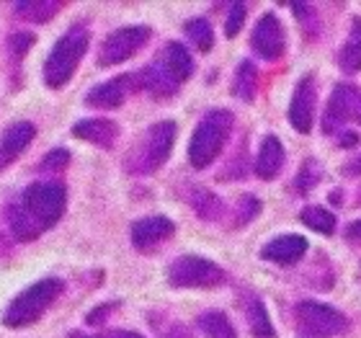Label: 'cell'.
<instances>
[{
  "label": "cell",
  "mask_w": 361,
  "mask_h": 338,
  "mask_svg": "<svg viewBox=\"0 0 361 338\" xmlns=\"http://www.w3.org/2000/svg\"><path fill=\"white\" fill-rule=\"evenodd\" d=\"M68 188L60 181H37L8 204V225L18 241H34L62 217Z\"/></svg>",
  "instance_id": "cell-1"
},
{
  "label": "cell",
  "mask_w": 361,
  "mask_h": 338,
  "mask_svg": "<svg viewBox=\"0 0 361 338\" xmlns=\"http://www.w3.org/2000/svg\"><path fill=\"white\" fill-rule=\"evenodd\" d=\"M176 121H158L150 129H145V135L135 143V147L127 152L124 168L135 176H147L155 173L168 160L176 143Z\"/></svg>",
  "instance_id": "cell-2"
},
{
  "label": "cell",
  "mask_w": 361,
  "mask_h": 338,
  "mask_svg": "<svg viewBox=\"0 0 361 338\" xmlns=\"http://www.w3.org/2000/svg\"><path fill=\"white\" fill-rule=\"evenodd\" d=\"M88 44H90V34L85 26L75 23V26H70L60 39H57V44L52 47V52L47 57L44 62V83L49 88H62V85L68 83L73 73L78 70L80 60H83V54L88 52Z\"/></svg>",
  "instance_id": "cell-3"
},
{
  "label": "cell",
  "mask_w": 361,
  "mask_h": 338,
  "mask_svg": "<svg viewBox=\"0 0 361 338\" xmlns=\"http://www.w3.org/2000/svg\"><path fill=\"white\" fill-rule=\"evenodd\" d=\"M233 114L227 109H212L202 116L199 127L194 129L191 145H188V160L196 171L214 163V158L225 147L227 137L233 132Z\"/></svg>",
  "instance_id": "cell-4"
},
{
  "label": "cell",
  "mask_w": 361,
  "mask_h": 338,
  "mask_svg": "<svg viewBox=\"0 0 361 338\" xmlns=\"http://www.w3.org/2000/svg\"><path fill=\"white\" fill-rule=\"evenodd\" d=\"M62 279L57 277H49V279H42L37 284L26 286L23 292H18L11 300V305L6 308L3 313V323L8 328H26V325L37 323L39 318L44 315L47 308L52 305L62 292Z\"/></svg>",
  "instance_id": "cell-5"
},
{
  "label": "cell",
  "mask_w": 361,
  "mask_h": 338,
  "mask_svg": "<svg viewBox=\"0 0 361 338\" xmlns=\"http://www.w3.org/2000/svg\"><path fill=\"white\" fill-rule=\"evenodd\" d=\"M168 282L178 289H212L225 282V271L202 255H180L168 269Z\"/></svg>",
  "instance_id": "cell-6"
},
{
  "label": "cell",
  "mask_w": 361,
  "mask_h": 338,
  "mask_svg": "<svg viewBox=\"0 0 361 338\" xmlns=\"http://www.w3.org/2000/svg\"><path fill=\"white\" fill-rule=\"evenodd\" d=\"M348 320L338 310L320 302H300L297 305V331L302 338H331L346 333Z\"/></svg>",
  "instance_id": "cell-7"
},
{
  "label": "cell",
  "mask_w": 361,
  "mask_h": 338,
  "mask_svg": "<svg viewBox=\"0 0 361 338\" xmlns=\"http://www.w3.org/2000/svg\"><path fill=\"white\" fill-rule=\"evenodd\" d=\"M150 39V29L147 26H124L116 29L114 34L106 37V42L98 49V62L101 65H119V62L129 60L132 54H137L147 44Z\"/></svg>",
  "instance_id": "cell-8"
},
{
  "label": "cell",
  "mask_w": 361,
  "mask_h": 338,
  "mask_svg": "<svg viewBox=\"0 0 361 338\" xmlns=\"http://www.w3.org/2000/svg\"><path fill=\"white\" fill-rule=\"evenodd\" d=\"M361 114V90H356L354 85H338L333 90L331 104H328V111L323 116V129L325 132H333V129L343 127V121L356 116L359 119Z\"/></svg>",
  "instance_id": "cell-9"
},
{
  "label": "cell",
  "mask_w": 361,
  "mask_h": 338,
  "mask_svg": "<svg viewBox=\"0 0 361 338\" xmlns=\"http://www.w3.org/2000/svg\"><path fill=\"white\" fill-rule=\"evenodd\" d=\"M250 44L266 60H279L281 57V52H284V29H281L276 16L264 13L258 18L253 37H250Z\"/></svg>",
  "instance_id": "cell-10"
},
{
  "label": "cell",
  "mask_w": 361,
  "mask_h": 338,
  "mask_svg": "<svg viewBox=\"0 0 361 338\" xmlns=\"http://www.w3.org/2000/svg\"><path fill=\"white\" fill-rule=\"evenodd\" d=\"M289 121L302 135L312 129V121H315V78L312 76H305L297 83L292 106H289Z\"/></svg>",
  "instance_id": "cell-11"
},
{
  "label": "cell",
  "mask_w": 361,
  "mask_h": 338,
  "mask_svg": "<svg viewBox=\"0 0 361 338\" xmlns=\"http://www.w3.org/2000/svg\"><path fill=\"white\" fill-rule=\"evenodd\" d=\"M176 225L168 217H145L132 225V243L137 251H152L173 235Z\"/></svg>",
  "instance_id": "cell-12"
},
{
  "label": "cell",
  "mask_w": 361,
  "mask_h": 338,
  "mask_svg": "<svg viewBox=\"0 0 361 338\" xmlns=\"http://www.w3.org/2000/svg\"><path fill=\"white\" fill-rule=\"evenodd\" d=\"M37 137V127L31 121H16L0 137V171L8 168Z\"/></svg>",
  "instance_id": "cell-13"
},
{
  "label": "cell",
  "mask_w": 361,
  "mask_h": 338,
  "mask_svg": "<svg viewBox=\"0 0 361 338\" xmlns=\"http://www.w3.org/2000/svg\"><path fill=\"white\" fill-rule=\"evenodd\" d=\"M132 85H137L135 76L114 78L109 83H101L90 90L88 96H85V104L96 106V109H116V106H121V101H124V96H127V90Z\"/></svg>",
  "instance_id": "cell-14"
},
{
  "label": "cell",
  "mask_w": 361,
  "mask_h": 338,
  "mask_svg": "<svg viewBox=\"0 0 361 338\" xmlns=\"http://www.w3.org/2000/svg\"><path fill=\"white\" fill-rule=\"evenodd\" d=\"M305 251H307V241L302 235H281L276 241H271L261 255H264L266 261L292 266V263H297L305 255Z\"/></svg>",
  "instance_id": "cell-15"
},
{
  "label": "cell",
  "mask_w": 361,
  "mask_h": 338,
  "mask_svg": "<svg viewBox=\"0 0 361 338\" xmlns=\"http://www.w3.org/2000/svg\"><path fill=\"white\" fill-rule=\"evenodd\" d=\"M73 135L98 147H114V143L119 140V124L111 119H83L73 127Z\"/></svg>",
  "instance_id": "cell-16"
},
{
  "label": "cell",
  "mask_w": 361,
  "mask_h": 338,
  "mask_svg": "<svg viewBox=\"0 0 361 338\" xmlns=\"http://www.w3.org/2000/svg\"><path fill=\"white\" fill-rule=\"evenodd\" d=\"M284 166V147L279 143V137L269 135L261 143V150H258V158H256V173L261 179L271 181L276 179L279 171Z\"/></svg>",
  "instance_id": "cell-17"
},
{
  "label": "cell",
  "mask_w": 361,
  "mask_h": 338,
  "mask_svg": "<svg viewBox=\"0 0 361 338\" xmlns=\"http://www.w3.org/2000/svg\"><path fill=\"white\" fill-rule=\"evenodd\" d=\"M13 11L18 18H23V21L47 23L60 13L62 3H57V0H26V3H16Z\"/></svg>",
  "instance_id": "cell-18"
},
{
  "label": "cell",
  "mask_w": 361,
  "mask_h": 338,
  "mask_svg": "<svg viewBox=\"0 0 361 338\" xmlns=\"http://www.w3.org/2000/svg\"><path fill=\"white\" fill-rule=\"evenodd\" d=\"M338 65L346 73H359L361 70V18L351 21V31H348V39L343 49L338 54Z\"/></svg>",
  "instance_id": "cell-19"
},
{
  "label": "cell",
  "mask_w": 361,
  "mask_h": 338,
  "mask_svg": "<svg viewBox=\"0 0 361 338\" xmlns=\"http://www.w3.org/2000/svg\"><path fill=\"white\" fill-rule=\"evenodd\" d=\"M245 318H248V325L253 336L258 338H271L274 336V328H271V320L266 315L264 302L258 300L256 294H245Z\"/></svg>",
  "instance_id": "cell-20"
},
{
  "label": "cell",
  "mask_w": 361,
  "mask_h": 338,
  "mask_svg": "<svg viewBox=\"0 0 361 338\" xmlns=\"http://www.w3.org/2000/svg\"><path fill=\"white\" fill-rule=\"evenodd\" d=\"M160 57L168 62V68L173 70L176 76H178V80L183 83L191 73H194V60H191V54L186 52V47L178 44V42H171V44L163 47V52H160Z\"/></svg>",
  "instance_id": "cell-21"
},
{
  "label": "cell",
  "mask_w": 361,
  "mask_h": 338,
  "mask_svg": "<svg viewBox=\"0 0 361 338\" xmlns=\"http://www.w3.org/2000/svg\"><path fill=\"white\" fill-rule=\"evenodd\" d=\"M196 325H199V331L207 338H238L233 323L227 320L225 313H217V310L214 313H204Z\"/></svg>",
  "instance_id": "cell-22"
},
{
  "label": "cell",
  "mask_w": 361,
  "mask_h": 338,
  "mask_svg": "<svg viewBox=\"0 0 361 338\" xmlns=\"http://www.w3.org/2000/svg\"><path fill=\"white\" fill-rule=\"evenodd\" d=\"M191 207L202 219H217L222 215V199L207 188H194L191 191Z\"/></svg>",
  "instance_id": "cell-23"
},
{
  "label": "cell",
  "mask_w": 361,
  "mask_h": 338,
  "mask_svg": "<svg viewBox=\"0 0 361 338\" xmlns=\"http://www.w3.org/2000/svg\"><path fill=\"white\" fill-rule=\"evenodd\" d=\"M256 88H258V70L250 65V62H243L238 73H235V96H240L243 101H253L256 96Z\"/></svg>",
  "instance_id": "cell-24"
},
{
  "label": "cell",
  "mask_w": 361,
  "mask_h": 338,
  "mask_svg": "<svg viewBox=\"0 0 361 338\" xmlns=\"http://www.w3.org/2000/svg\"><path fill=\"white\" fill-rule=\"evenodd\" d=\"M186 37L191 39V44L202 52H209L212 44H214V31H212L209 21L207 18H191V21L183 26Z\"/></svg>",
  "instance_id": "cell-25"
},
{
  "label": "cell",
  "mask_w": 361,
  "mask_h": 338,
  "mask_svg": "<svg viewBox=\"0 0 361 338\" xmlns=\"http://www.w3.org/2000/svg\"><path fill=\"white\" fill-rule=\"evenodd\" d=\"M302 222L323 235H331L336 230V217L328 210H323V207H307V210L302 212Z\"/></svg>",
  "instance_id": "cell-26"
},
{
  "label": "cell",
  "mask_w": 361,
  "mask_h": 338,
  "mask_svg": "<svg viewBox=\"0 0 361 338\" xmlns=\"http://www.w3.org/2000/svg\"><path fill=\"white\" fill-rule=\"evenodd\" d=\"M317 181H320V171H317L315 160H307V163L302 166V171L297 173V179H294V188L305 194V191H310V188L315 186Z\"/></svg>",
  "instance_id": "cell-27"
},
{
  "label": "cell",
  "mask_w": 361,
  "mask_h": 338,
  "mask_svg": "<svg viewBox=\"0 0 361 338\" xmlns=\"http://www.w3.org/2000/svg\"><path fill=\"white\" fill-rule=\"evenodd\" d=\"M258 210H261V202H258L256 196H243L240 204H238V215H235V225L240 227L245 225V222H250V219L256 217Z\"/></svg>",
  "instance_id": "cell-28"
},
{
  "label": "cell",
  "mask_w": 361,
  "mask_h": 338,
  "mask_svg": "<svg viewBox=\"0 0 361 338\" xmlns=\"http://www.w3.org/2000/svg\"><path fill=\"white\" fill-rule=\"evenodd\" d=\"M243 18H245V6L243 3H235L230 8V16H227V23H225V34L227 37H235L243 26Z\"/></svg>",
  "instance_id": "cell-29"
},
{
  "label": "cell",
  "mask_w": 361,
  "mask_h": 338,
  "mask_svg": "<svg viewBox=\"0 0 361 338\" xmlns=\"http://www.w3.org/2000/svg\"><path fill=\"white\" fill-rule=\"evenodd\" d=\"M68 163H70V152L54 150V152H49V155H44V160H42V168H44V171H62Z\"/></svg>",
  "instance_id": "cell-30"
},
{
  "label": "cell",
  "mask_w": 361,
  "mask_h": 338,
  "mask_svg": "<svg viewBox=\"0 0 361 338\" xmlns=\"http://www.w3.org/2000/svg\"><path fill=\"white\" fill-rule=\"evenodd\" d=\"M31 44H34V34H26V31H18V34L8 39V47L13 49V57H21Z\"/></svg>",
  "instance_id": "cell-31"
},
{
  "label": "cell",
  "mask_w": 361,
  "mask_h": 338,
  "mask_svg": "<svg viewBox=\"0 0 361 338\" xmlns=\"http://www.w3.org/2000/svg\"><path fill=\"white\" fill-rule=\"evenodd\" d=\"M70 338H142L140 333H129V331H109V333H98V336H88V333H73Z\"/></svg>",
  "instance_id": "cell-32"
},
{
  "label": "cell",
  "mask_w": 361,
  "mask_h": 338,
  "mask_svg": "<svg viewBox=\"0 0 361 338\" xmlns=\"http://www.w3.org/2000/svg\"><path fill=\"white\" fill-rule=\"evenodd\" d=\"M160 336L163 338H191V333H188L183 325L173 323V325H168L166 331H160Z\"/></svg>",
  "instance_id": "cell-33"
},
{
  "label": "cell",
  "mask_w": 361,
  "mask_h": 338,
  "mask_svg": "<svg viewBox=\"0 0 361 338\" xmlns=\"http://www.w3.org/2000/svg\"><path fill=\"white\" fill-rule=\"evenodd\" d=\"M111 308L114 305H101V310H98V313H90L88 315V323H101V320H104V315H109V313H111Z\"/></svg>",
  "instance_id": "cell-34"
},
{
  "label": "cell",
  "mask_w": 361,
  "mask_h": 338,
  "mask_svg": "<svg viewBox=\"0 0 361 338\" xmlns=\"http://www.w3.org/2000/svg\"><path fill=\"white\" fill-rule=\"evenodd\" d=\"M356 143H359V137H356L354 132H343V135H338V145H343V147H354Z\"/></svg>",
  "instance_id": "cell-35"
},
{
  "label": "cell",
  "mask_w": 361,
  "mask_h": 338,
  "mask_svg": "<svg viewBox=\"0 0 361 338\" xmlns=\"http://www.w3.org/2000/svg\"><path fill=\"white\" fill-rule=\"evenodd\" d=\"M348 238L361 241V219H359V222H354V225H348Z\"/></svg>",
  "instance_id": "cell-36"
},
{
  "label": "cell",
  "mask_w": 361,
  "mask_h": 338,
  "mask_svg": "<svg viewBox=\"0 0 361 338\" xmlns=\"http://www.w3.org/2000/svg\"><path fill=\"white\" fill-rule=\"evenodd\" d=\"M346 173H348V176H356V173H361V158L354 160L351 166H346Z\"/></svg>",
  "instance_id": "cell-37"
},
{
  "label": "cell",
  "mask_w": 361,
  "mask_h": 338,
  "mask_svg": "<svg viewBox=\"0 0 361 338\" xmlns=\"http://www.w3.org/2000/svg\"><path fill=\"white\" fill-rule=\"evenodd\" d=\"M0 243H3V241H0ZM0 248H3V246H0Z\"/></svg>",
  "instance_id": "cell-38"
},
{
  "label": "cell",
  "mask_w": 361,
  "mask_h": 338,
  "mask_svg": "<svg viewBox=\"0 0 361 338\" xmlns=\"http://www.w3.org/2000/svg\"><path fill=\"white\" fill-rule=\"evenodd\" d=\"M359 119H361V114H359Z\"/></svg>",
  "instance_id": "cell-39"
}]
</instances>
